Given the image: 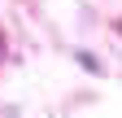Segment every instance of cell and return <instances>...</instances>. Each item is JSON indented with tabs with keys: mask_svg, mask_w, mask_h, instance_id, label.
<instances>
[{
	"mask_svg": "<svg viewBox=\"0 0 122 118\" xmlns=\"http://www.w3.org/2000/svg\"><path fill=\"white\" fill-rule=\"evenodd\" d=\"M0 48H5V39H0Z\"/></svg>",
	"mask_w": 122,
	"mask_h": 118,
	"instance_id": "obj_1",
	"label": "cell"
}]
</instances>
